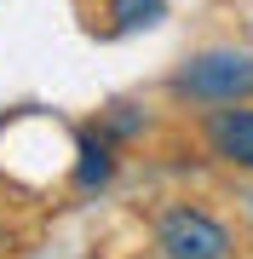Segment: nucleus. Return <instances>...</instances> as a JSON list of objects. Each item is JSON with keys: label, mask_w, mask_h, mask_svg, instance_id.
I'll return each instance as SVG.
<instances>
[{"label": "nucleus", "mask_w": 253, "mask_h": 259, "mask_svg": "<svg viewBox=\"0 0 253 259\" xmlns=\"http://www.w3.org/2000/svg\"><path fill=\"white\" fill-rule=\"evenodd\" d=\"M167 93L178 104H201V110H230V104L253 98V52L242 47H207L184 58L167 75Z\"/></svg>", "instance_id": "f257e3e1"}, {"label": "nucleus", "mask_w": 253, "mask_h": 259, "mask_svg": "<svg viewBox=\"0 0 253 259\" xmlns=\"http://www.w3.org/2000/svg\"><path fill=\"white\" fill-rule=\"evenodd\" d=\"M156 248H161V259H230L236 242L207 207L173 202L156 213Z\"/></svg>", "instance_id": "f03ea898"}, {"label": "nucleus", "mask_w": 253, "mask_h": 259, "mask_svg": "<svg viewBox=\"0 0 253 259\" xmlns=\"http://www.w3.org/2000/svg\"><path fill=\"white\" fill-rule=\"evenodd\" d=\"M207 150H213L225 167H242L253 173V110L230 104V110H207Z\"/></svg>", "instance_id": "7ed1b4c3"}, {"label": "nucleus", "mask_w": 253, "mask_h": 259, "mask_svg": "<svg viewBox=\"0 0 253 259\" xmlns=\"http://www.w3.org/2000/svg\"><path fill=\"white\" fill-rule=\"evenodd\" d=\"M115 179V150H110V139H81L75 144V167H69V185H75L81 196H98L104 185Z\"/></svg>", "instance_id": "20e7f679"}, {"label": "nucleus", "mask_w": 253, "mask_h": 259, "mask_svg": "<svg viewBox=\"0 0 253 259\" xmlns=\"http://www.w3.org/2000/svg\"><path fill=\"white\" fill-rule=\"evenodd\" d=\"M167 18V0H110V35H138Z\"/></svg>", "instance_id": "39448f33"}, {"label": "nucleus", "mask_w": 253, "mask_h": 259, "mask_svg": "<svg viewBox=\"0 0 253 259\" xmlns=\"http://www.w3.org/2000/svg\"><path fill=\"white\" fill-rule=\"evenodd\" d=\"M144 127H150V121H144V110H132V104H110V110H104L98 115V133H104V139H138V133Z\"/></svg>", "instance_id": "423d86ee"}, {"label": "nucleus", "mask_w": 253, "mask_h": 259, "mask_svg": "<svg viewBox=\"0 0 253 259\" xmlns=\"http://www.w3.org/2000/svg\"><path fill=\"white\" fill-rule=\"evenodd\" d=\"M0 248H6V231H0Z\"/></svg>", "instance_id": "0eeeda50"}]
</instances>
